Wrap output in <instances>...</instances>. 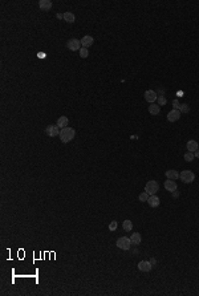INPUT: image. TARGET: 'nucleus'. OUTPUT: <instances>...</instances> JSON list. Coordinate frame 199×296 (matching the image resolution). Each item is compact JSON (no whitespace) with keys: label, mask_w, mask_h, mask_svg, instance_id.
Segmentation results:
<instances>
[{"label":"nucleus","mask_w":199,"mask_h":296,"mask_svg":"<svg viewBox=\"0 0 199 296\" xmlns=\"http://www.w3.org/2000/svg\"><path fill=\"white\" fill-rule=\"evenodd\" d=\"M157 98H158V95L154 90L149 89L145 92V100H146L147 102H150V104H154V101H157Z\"/></svg>","instance_id":"obj_7"},{"label":"nucleus","mask_w":199,"mask_h":296,"mask_svg":"<svg viewBox=\"0 0 199 296\" xmlns=\"http://www.w3.org/2000/svg\"><path fill=\"white\" fill-rule=\"evenodd\" d=\"M57 18H59V19H64V15H61V13H57Z\"/></svg>","instance_id":"obj_31"},{"label":"nucleus","mask_w":199,"mask_h":296,"mask_svg":"<svg viewBox=\"0 0 199 296\" xmlns=\"http://www.w3.org/2000/svg\"><path fill=\"white\" fill-rule=\"evenodd\" d=\"M194 155H195V157H197V158H199V149L197 150V152H195L194 153Z\"/></svg>","instance_id":"obj_30"},{"label":"nucleus","mask_w":199,"mask_h":296,"mask_svg":"<svg viewBox=\"0 0 199 296\" xmlns=\"http://www.w3.org/2000/svg\"><path fill=\"white\" fill-rule=\"evenodd\" d=\"M186 147H187V150H189V152L195 153V152H197V150L199 149V145H198V142L195 141V139H190V141L187 142Z\"/></svg>","instance_id":"obj_10"},{"label":"nucleus","mask_w":199,"mask_h":296,"mask_svg":"<svg viewBox=\"0 0 199 296\" xmlns=\"http://www.w3.org/2000/svg\"><path fill=\"white\" fill-rule=\"evenodd\" d=\"M122 227H124L125 231H132V229H133V222L129 221V219H126V221H124V223H122Z\"/></svg>","instance_id":"obj_20"},{"label":"nucleus","mask_w":199,"mask_h":296,"mask_svg":"<svg viewBox=\"0 0 199 296\" xmlns=\"http://www.w3.org/2000/svg\"><path fill=\"white\" fill-rule=\"evenodd\" d=\"M179 117H181V112H179V109H173L171 112H169V114H167V121L170 122H175L178 121Z\"/></svg>","instance_id":"obj_9"},{"label":"nucleus","mask_w":199,"mask_h":296,"mask_svg":"<svg viewBox=\"0 0 199 296\" xmlns=\"http://www.w3.org/2000/svg\"><path fill=\"white\" fill-rule=\"evenodd\" d=\"M78 52H80V57H81V59H86L88 56H89V52H88V48H84V47H82L81 49L78 51Z\"/></svg>","instance_id":"obj_21"},{"label":"nucleus","mask_w":199,"mask_h":296,"mask_svg":"<svg viewBox=\"0 0 199 296\" xmlns=\"http://www.w3.org/2000/svg\"><path fill=\"white\" fill-rule=\"evenodd\" d=\"M151 268H153V264L147 260H142L138 263V270L142 272H149Z\"/></svg>","instance_id":"obj_8"},{"label":"nucleus","mask_w":199,"mask_h":296,"mask_svg":"<svg viewBox=\"0 0 199 296\" xmlns=\"http://www.w3.org/2000/svg\"><path fill=\"white\" fill-rule=\"evenodd\" d=\"M150 263H151V264H153V266H154V264H155V263H157V260H155V259H150Z\"/></svg>","instance_id":"obj_29"},{"label":"nucleus","mask_w":199,"mask_h":296,"mask_svg":"<svg viewBox=\"0 0 199 296\" xmlns=\"http://www.w3.org/2000/svg\"><path fill=\"white\" fill-rule=\"evenodd\" d=\"M64 20L67 23H75L76 18H75V15H73L72 12H65L64 13Z\"/></svg>","instance_id":"obj_19"},{"label":"nucleus","mask_w":199,"mask_h":296,"mask_svg":"<svg viewBox=\"0 0 199 296\" xmlns=\"http://www.w3.org/2000/svg\"><path fill=\"white\" fill-rule=\"evenodd\" d=\"M159 112H161V108H159V105H155V104H151L149 106V113L153 116H157L159 114Z\"/></svg>","instance_id":"obj_16"},{"label":"nucleus","mask_w":199,"mask_h":296,"mask_svg":"<svg viewBox=\"0 0 199 296\" xmlns=\"http://www.w3.org/2000/svg\"><path fill=\"white\" fill-rule=\"evenodd\" d=\"M130 240H132V244H139L141 243V240H142V238H141V234H138V232H134V234H132V237H130Z\"/></svg>","instance_id":"obj_17"},{"label":"nucleus","mask_w":199,"mask_h":296,"mask_svg":"<svg viewBox=\"0 0 199 296\" xmlns=\"http://www.w3.org/2000/svg\"><path fill=\"white\" fill-rule=\"evenodd\" d=\"M189 110H190V108L187 104H182L181 106H179V112L181 113H189Z\"/></svg>","instance_id":"obj_25"},{"label":"nucleus","mask_w":199,"mask_h":296,"mask_svg":"<svg viewBox=\"0 0 199 296\" xmlns=\"http://www.w3.org/2000/svg\"><path fill=\"white\" fill-rule=\"evenodd\" d=\"M159 190V185L157 181H149L145 186V191L149 195H154L157 194V191Z\"/></svg>","instance_id":"obj_4"},{"label":"nucleus","mask_w":199,"mask_h":296,"mask_svg":"<svg viewBox=\"0 0 199 296\" xmlns=\"http://www.w3.org/2000/svg\"><path fill=\"white\" fill-rule=\"evenodd\" d=\"M116 246H117L118 248L124 250V251H127V250H130V247H132V240L127 237H121V238L117 239Z\"/></svg>","instance_id":"obj_2"},{"label":"nucleus","mask_w":199,"mask_h":296,"mask_svg":"<svg viewBox=\"0 0 199 296\" xmlns=\"http://www.w3.org/2000/svg\"><path fill=\"white\" fill-rule=\"evenodd\" d=\"M39 7L42 11H49L52 8V1L50 0H40L39 1Z\"/></svg>","instance_id":"obj_13"},{"label":"nucleus","mask_w":199,"mask_h":296,"mask_svg":"<svg viewBox=\"0 0 199 296\" xmlns=\"http://www.w3.org/2000/svg\"><path fill=\"white\" fill-rule=\"evenodd\" d=\"M194 158H195V155H194V153H191V152H187L186 154H184V159H186L187 162L194 161Z\"/></svg>","instance_id":"obj_23"},{"label":"nucleus","mask_w":199,"mask_h":296,"mask_svg":"<svg viewBox=\"0 0 199 296\" xmlns=\"http://www.w3.org/2000/svg\"><path fill=\"white\" fill-rule=\"evenodd\" d=\"M149 197H150V195L149 194H147V193L146 191H143V193H142V194H139V201H141V202H147V199H149Z\"/></svg>","instance_id":"obj_24"},{"label":"nucleus","mask_w":199,"mask_h":296,"mask_svg":"<svg viewBox=\"0 0 199 296\" xmlns=\"http://www.w3.org/2000/svg\"><path fill=\"white\" fill-rule=\"evenodd\" d=\"M179 178L184 183H191V182L195 181V174L192 171H190V170H183L182 173H179Z\"/></svg>","instance_id":"obj_3"},{"label":"nucleus","mask_w":199,"mask_h":296,"mask_svg":"<svg viewBox=\"0 0 199 296\" xmlns=\"http://www.w3.org/2000/svg\"><path fill=\"white\" fill-rule=\"evenodd\" d=\"M67 47H68V49H70V51H80L81 49V40H77V39L68 40Z\"/></svg>","instance_id":"obj_5"},{"label":"nucleus","mask_w":199,"mask_h":296,"mask_svg":"<svg viewBox=\"0 0 199 296\" xmlns=\"http://www.w3.org/2000/svg\"><path fill=\"white\" fill-rule=\"evenodd\" d=\"M68 124H69V119H68V117H65V116H61L59 119H57V126L59 127H68Z\"/></svg>","instance_id":"obj_15"},{"label":"nucleus","mask_w":199,"mask_h":296,"mask_svg":"<svg viewBox=\"0 0 199 296\" xmlns=\"http://www.w3.org/2000/svg\"><path fill=\"white\" fill-rule=\"evenodd\" d=\"M109 230H110V231H116V230H117V222H116V221L110 222V224H109Z\"/></svg>","instance_id":"obj_26"},{"label":"nucleus","mask_w":199,"mask_h":296,"mask_svg":"<svg viewBox=\"0 0 199 296\" xmlns=\"http://www.w3.org/2000/svg\"><path fill=\"white\" fill-rule=\"evenodd\" d=\"M45 133H47V136H49V137H57V136H60L59 126L57 125H49V126L45 127Z\"/></svg>","instance_id":"obj_6"},{"label":"nucleus","mask_w":199,"mask_h":296,"mask_svg":"<svg viewBox=\"0 0 199 296\" xmlns=\"http://www.w3.org/2000/svg\"><path fill=\"white\" fill-rule=\"evenodd\" d=\"M166 177L169 178V179H178L179 178V173L177 171V170H167L166 171Z\"/></svg>","instance_id":"obj_18"},{"label":"nucleus","mask_w":199,"mask_h":296,"mask_svg":"<svg viewBox=\"0 0 199 296\" xmlns=\"http://www.w3.org/2000/svg\"><path fill=\"white\" fill-rule=\"evenodd\" d=\"M157 102H158L159 106H162V105H166V104H167V100H166V97H165V96H158Z\"/></svg>","instance_id":"obj_22"},{"label":"nucleus","mask_w":199,"mask_h":296,"mask_svg":"<svg viewBox=\"0 0 199 296\" xmlns=\"http://www.w3.org/2000/svg\"><path fill=\"white\" fill-rule=\"evenodd\" d=\"M163 93H165V89H163V88H161V89H159L158 92H157V95H159V96H163Z\"/></svg>","instance_id":"obj_28"},{"label":"nucleus","mask_w":199,"mask_h":296,"mask_svg":"<svg viewBox=\"0 0 199 296\" xmlns=\"http://www.w3.org/2000/svg\"><path fill=\"white\" fill-rule=\"evenodd\" d=\"M76 136V132L73 127H62L61 132H60V139H61V142H64V144H68V142H70L73 138H75Z\"/></svg>","instance_id":"obj_1"},{"label":"nucleus","mask_w":199,"mask_h":296,"mask_svg":"<svg viewBox=\"0 0 199 296\" xmlns=\"http://www.w3.org/2000/svg\"><path fill=\"white\" fill-rule=\"evenodd\" d=\"M147 203H149L150 207H158L159 206V198L157 195H150L149 199H147Z\"/></svg>","instance_id":"obj_14"},{"label":"nucleus","mask_w":199,"mask_h":296,"mask_svg":"<svg viewBox=\"0 0 199 296\" xmlns=\"http://www.w3.org/2000/svg\"><path fill=\"white\" fill-rule=\"evenodd\" d=\"M173 106H174V109H179L181 104L178 102V100H174V101H173Z\"/></svg>","instance_id":"obj_27"},{"label":"nucleus","mask_w":199,"mask_h":296,"mask_svg":"<svg viewBox=\"0 0 199 296\" xmlns=\"http://www.w3.org/2000/svg\"><path fill=\"white\" fill-rule=\"evenodd\" d=\"M93 42H94V39H93L92 36H89V35L84 36L82 40H81V45L84 48H88V47H90V45H93Z\"/></svg>","instance_id":"obj_12"},{"label":"nucleus","mask_w":199,"mask_h":296,"mask_svg":"<svg viewBox=\"0 0 199 296\" xmlns=\"http://www.w3.org/2000/svg\"><path fill=\"white\" fill-rule=\"evenodd\" d=\"M165 189L167 190V191H177V183H175L173 179H167L166 182H165Z\"/></svg>","instance_id":"obj_11"}]
</instances>
